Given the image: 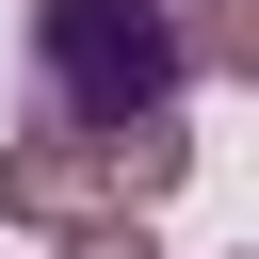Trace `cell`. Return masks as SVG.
Instances as JSON below:
<instances>
[{"label":"cell","instance_id":"obj_1","mask_svg":"<svg viewBox=\"0 0 259 259\" xmlns=\"http://www.w3.org/2000/svg\"><path fill=\"white\" fill-rule=\"evenodd\" d=\"M194 81V0H16V97L49 146H113L178 113Z\"/></svg>","mask_w":259,"mask_h":259},{"label":"cell","instance_id":"obj_2","mask_svg":"<svg viewBox=\"0 0 259 259\" xmlns=\"http://www.w3.org/2000/svg\"><path fill=\"white\" fill-rule=\"evenodd\" d=\"M0 210H16V227H81V210H113V178H97V146L16 130V146H0Z\"/></svg>","mask_w":259,"mask_h":259},{"label":"cell","instance_id":"obj_3","mask_svg":"<svg viewBox=\"0 0 259 259\" xmlns=\"http://www.w3.org/2000/svg\"><path fill=\"white\" fill-rule=\"evenodd\" d=\"M65 259H162V227H146V210H81V227H65Z\"/></svg>","mask_w":259,"mask_h":259}]
</instances>
